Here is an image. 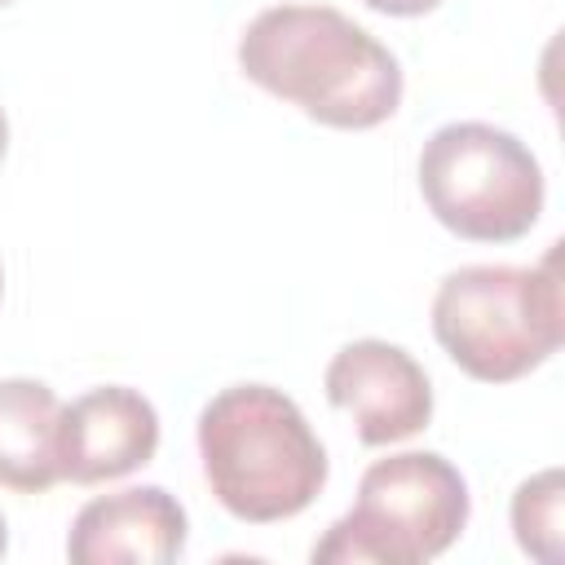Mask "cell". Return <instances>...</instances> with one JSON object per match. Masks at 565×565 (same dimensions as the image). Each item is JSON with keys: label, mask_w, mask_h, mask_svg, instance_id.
Masks as SVG:
<instances>
[{"label": "cell", "mask_w": 565, "mask_h": 565, "mask_svg": "<svg viewBox=\"0 0 565 565\" xmlns=\"http://www.w3.org/2000/svg\"><path fill=\"white\" fill-rule=\"evenodd\" d=\"M57 424L62 402L44 380H0V486L18 494H44L62 481Z\"/></svg>", "instance_id": "cell-9"}, {"label": "cell", "mask_w": 565, "mask_h": 565, "mask_svg": "<svg viewBox=\"0 0 565 565\" xmlns=\"http://www.w3.org/2000/svg\"><path fill=\"white\" fill-rule=\"evenodd\" d=\"M331 406L353 415L362 446H393L428 428L433 419V384L428 371L388 340H353L344 344L322 375Z\"/></svg>", "instance_id": "cell-6"}, {"label": "cell", "mask_w": 565, "mask_h": 565, "mask_svg": "<svg viewBox=\"0 0 565 565\" xmlns=\"http://www.w3.org/2000/svg\"><path fill=\"white\" fill-rule=\"evenodd\" d=\"M419 194L450 234L468 243H512L539 225L547 185L516 132L459 119L424 141Z\"/></svg>", "instance_id": "cell-5"}, {"label": "cell", "mask_w": 565, "mask_h": 565, "mask_svg": "<svg viewBox=\"0 0 565 565\" xmlns=\"http://www.w3.org/2000/svg\"><path fill=\"white\" fill-rule=\"evenodd\" d=\"M4 547H9V534H4V516H0V556H4Z\"/></svg>", "instance_id": "cell-13"}, {"label": "cell", "mask_w": 565, "mask_h": 565, "mask_svg": "<svg viewBox=\"0 0 565 565\" xmlns=\"http://www.w3.org/2000/svg\"><path fill=\"white\" fill-rule=\"evenodd\" d=\"M556 243L539 265H463L433 296V335L446 358L481 380L512 384L561 349Z\"/></svg>", "instance_id": "cell-3"}, {"label": "cell", "mask_w": 565, "mask_h": 565, "mask_svg": "<svg viewBox=\"0 0 565 565\" xmlns=\"http://www.w3.org/2000/svg\"><path fill=\"white\" fill-rule=\"evenodd\" d=\"M199 459L216 503L252 525L305 512L327 486V450L274 384H230L199 411Z\"/></svg>", "instance_id": "cell-2"}, {"label": "cell", "mask_w": 565, "mask_h": 565, "mask_svg": "<svg viewBox=\"0 0 565 565\" xmlns=\"http://www.w3.org/2000/svg\"><path fill=\"white\" fill-rule=\"evenodd\" d=\"M362 4L388 18H419V13H433L441 0H362Z\"/></svg>", "instance_id": "cell-11"}, {"label": "cell", "mask_w": 565, "mask_h": 565, "mask_svg": "<svg viewBox=\"0 0 565 565\" xmlns=\"http://www.w3.org/2000/svg\"><path fill=\"white\" fill-rule=\"evenodd\" d=\"M468 481L437 450H402L375 459L353 508L313 543V561L340 565H424L441 556L468 525Z\"/></svg>", "instance_id": "cell-4"}, {"label": "cell", "mask_w": 565, "mask_h": 565, "mask_svg": "<svg viewBox=\"0 0 565 565\" xmlns=\"http://www.w3.org/2000/svg\"><path fill=\"white\" fill-rule=\"evenodd\" d=\"M238 66L327 128L362 132L402 106V66L388 44L331 4L260 9L238 40Z\"/></svg>", "instance_id": "cell-1"}, {"label": "cell", "mask_w": 565, "mask_h": 565, "mask_svg": "<svg viewBox=\"0 0 565 565\" xmlns=\"http://www.w3.org/2000/svg\"><path fill=\"white\" fill-rule=\"evenodd\" d=\"M159 450V411L128 384H106L79 393L62 406L57 459L62 477L75 486H102L137 472Z\"/></svg>", "instance_id": "cell-7"}, {"label": "cell", "mask_w": 565, "mask_h": 565, "mask_svg": "<svg viewBox=\"0 0 565 565\" xmlns=\"http://www.w3.org/2000/svg\"><path fill=\"white\" fill-rule=\"evenodd\" d=\"M561 468H543L512 494V530L521 552H530L543 565L561 561Z\"/></svg>", "instance_id": "cell-10"}, {"label": "cell", "mask_w": 565, "mask_h": 565, "mask_svg": "<svg viewBox=\"0 0 565 565\" xmlns=\"http://www.w3.org/2000/svg\"><path fill=\"white\" fill-rule=\"evenodd\" d=\"M0 291H4V269H0Z\"/></svg>", "instance_id": "cell-14"}, {"label": "cell", "mask_w": 565, "mask_h": 565, "mask_svg": "<svg viewBox=\"0 0 565 565\" xmlns=\"http://www.w3.org/2000/svg\"><path fill=\"white\" fill-rule=\"evenodd\" d=\"M4 150H9V119H4V110H0V159H4Z\"/></svg>", "instance_id": "cell-12"}, {"label": "cell", "mask_w": 565, "mask_h": 565, "mask_svg": "<svg viewBox=\"0 0 565 565\" xmlns=\"http://www.w3.org/2000/svg\"><path fill=\"white\" fill-rule=\"evenodd\" d=\"M0 4H9V0H0Z\"/></svg>", "instance_id": "cell-15"}, {"label": "cell", "mask_w": 565, "mask_h": 565, "mask_svg": "<svg viewBox=\"0 0 565 565\" xmlns=\"http://www.w3.org/2000/svg\"><path fill=\"white\" fill-rule=\"evenodd\" d=\"M185 508L163 486H128L84 503L71 521L66 556L75 565H163L185 552Z\"/></svg>", "instance_id": "cell-8"}]
</instances>
